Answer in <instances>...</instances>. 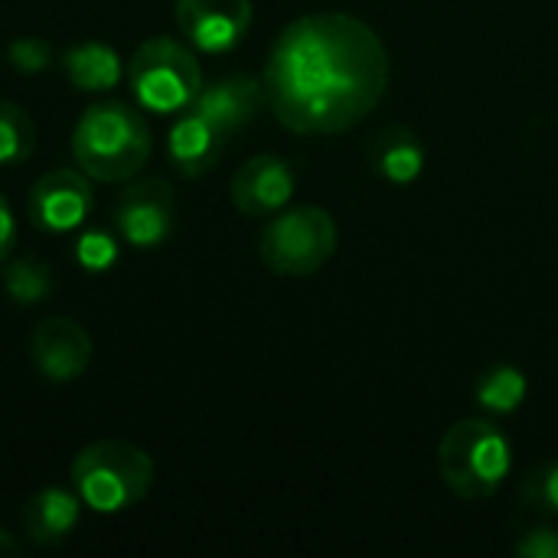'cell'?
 <instances>
[{
  "instance_id": "4fadbf2b",
  "label": "cell",
  "mask_w": 558,
  "mask_h": 558,
  "mask_svg": "<svg viewBox=\"0 0 558 558\" xmlns=\"http://www.w3.org/2000/svg\"><path fill=\"white\" fill-rule=\"evenodd\" d=\"M226 131H219L209 118H203L196 108H186L173 128H170V141H167V150H170V160L173 167L183 173V177H203L209 173L219 160H222V150H226Z\"/></svg>"
},
{
  "instance_id": "ac0fdd59",
  "label": "cell",
  "mask_w": 558,
  "mask_h": 558,
  "mask_svg": "<svg viewBox=\"0 0 558 558\" xmlns=\"http://www.w3.org/2000/svg\"><path fill=\"white\" fill-rule=\"evenodd\" d=\"M526 376L517 369V366H494L487 369L481 379H477V402L487 409V412H497V415H507V412H517L520 402L526 399Z\"/></svg>"
},
{
  "instance_id": "52a82bcc",
  "label": "cell",
  "mask_w": 558,
  "mask_h": 558,
  "mask_svg": "<svg viewBox=\"0 0 558 558\" xmlns=\"http://www.w3.org/2000/svg\"><path fill=\"white\" fill-rule=\"evenodd\" d=\"M177 190L163 177H144L131 183L114 203V229L131 248H157L173 235Z\"/></svg>"
},
{
  "instance_id": "7a4b0ae2",
  "label": "cell",
  "mask_w": 558,
  "mask_h": 558,
  "mask_svg": "<svg viewBox=\"0 0 558 558\" xmlns=\"http://www.w3.org/2000/svg\"><path fill=\"white\" fill-rule=\"evenodd\" d=\"M154 150L147 118L124 101H98L85 108L72 131V154L82 173L98 183H128Z\"/></svg>"
},
{
  "instance_id": "e0dca14e",
  "label": "cell",
  "mask_w": 558,
  "mask_h": 558,
  "mask_svg": "<svg viewBox=\"0 0 558 558\" xmlns=\"http://www.w3.org/2000/svg\"><path fill=\"white\" fill-rule=\"evenodd\" d=\"M56 288V278H52V268L33 255H23L16 262L7 265L3 271V291L13 304H23V307H33L39 301H46Z\"/></svg>"
},
{
  "instance_id": "7c38bea8",
  "label": "cell",
  "mask_w": 558,
  "mask_h": 558,
  "mask_svg": "<svg viewBox=\"0 0 558 558\" xmlns=\"http://www.w3.org/2000/svg\"><path fill=\"white\" fill-rule=\"evenodd\" d=\"M265 82L252 78V75H226L213 85H203V92L196 95V101L190 108H196L203 118H209L219 131L235 134L245 124L255 121V114L265 105Z\"/></svg>"
},
{
  "instance_id": "9c48e42d",
  "label": "cell",
  "mask_w": 558,
  "mask_h": 558,
  "mask_svg": "<svg viewBox=\"0 0 558 558\" xmlns=\"http://www.w3.org/2000/svg\"><path fill=\"white\" fill-rule=\"evenodd\" d=\"M180 33L203 52L235 49L252 26V0H177Z\"/></svg>"
},
{
  "instance_id": "603a6c76",
  "label": "cell",
  "mask_w": 558,
  "mask_h": 558,
  "mask_svg": "<svg viewBox=\"0 0 558 558\" xmlns=\"http://www.w3.org/2000/svg\"><path fill=\"white\" fill-rule=\"evenodd\" d=\"M517 556L523 558H558V530L553 526H539L530 530L520 543H517Z\"/></svg>"
},
{
  "instance_id": "5b68a950",
  "label": "cell",
  "mask_w": 558,
  "mask_h": 558,
  "mask_svg": "<svg viewBox=\"0 0 558 558\" xmlns=\"http://www.w3.org/2000/svg\"><path fill=\"white\" fill-rule=\"evenodd\" d=\"M128 85L150 114H180L203 92V69L190 46L170 36L144 39L128 62Z\"/></svg>"
},
{
  "instance_id": "3957f363",
  "label": "cell",
  "mask_w": 558,
  "mask_h": 558,
  "mask_svg": "<svg viewBox=\"0 0 558 558\" xmlns=\"http://www.w3.org/2000/svg\"><path fill=\"white\" fill-rule=\"evenodd\" d=\"M69 477L82 507H88L92 513L114 517L137 507L150 494L157 468L144 448L108 438L85 445L72 458Z\"/></svg>"
},
{
  "instance_id": "2e32d148",
  "label": "cell",
  "mask_w": 558,
  "mask_h": 558,
  "mask_svg": "<svg viewBox=\"0 0 558 558\" xmlns=\"http://www.w3.org/2000/svg\"><path fill=\"white\" fill-rule=\"evenodd\" d=\"M62 69L65 78L78 88V92H111L121 85V78L128 75L121 56L108 46V43H78L62 56Z\"/></svg>"
},
{
  "instance_id": "d6986e66",
  "label": "cell",
  "mask_w": 558,
  "mask_h": 558,
  "mask_svg": "<svg viewBox=\"0 0 558 558\" xmlns=\"http://www.w3.org/2000/svg\"><path fill=\"white\" fill-rule=\"evenodd\" d=\"M36 150V124L26 108L0 98V167H16Z\"/></svg>"
},
{
  "instance_id": "9a60e30c",
  "label": "cell",
  "mask_w": 558,
  "mask_h": 558,
  "mask_svg": "<svg viewBox=\"0 0 558 558\" xmlns=\"http://www.w3.org/2000/svg\"><path fill=\"white\" fill-rule=\"evenodd\" d=\"M369 167L389 183H412L425 170V144L405 124H389L369 141Z\"/></svg>"
},
{
  "instance_id": "ffe728a7",
  "label": "cell",
  "mask_w": 558,
  "mask_h": 558,
  "mask_svg": "<svg viewBox=\"0 0 558 558\" xmlns=\"http://www.w3.org/2000/svg\"><path fill=\"white\" fill-rule=\"evenodd\" d=\"M520 504L533 513L558 517V461L533 468L520 487Z\"/></svg>"
},
{
  "instance_id": "5bb4252c",
  "label": "cell",
  "mask_w": 558,
  "mask_h": 558,
  "mask_svg": "<svg viewBox=\"0 0 558 558\" xmlns=\"http://www.w3.org/2000/svg\"><path fill=\"white\" fill-rule=\"evenodd\" d=\"M78 517L82 500L65 487H43L20 507V526L33 546H59L78 526Z\"/></svg>"
},
{
  "instance_id": "8992f818",
  "label": "cell",
  "mask_w": 558,
  "mask_h": 558,
  "mask_svg": "<svg viewBox=\"0 0 558 558\" xmlns=\"http://www.w3.org/2000/svg\"><path fill=\"white\" fill-rule=\"evenodd\" d=\"M337 252V222L320 206H298L275 213L262 229L258 255L271 275L281 278H311Z\"/></svg>"
},
{
  "instance_id": "30bf717a",
  "label": "cell",
  "mask_w": 558,
  "mask_h": 558,
  "mask_svg": "<svg viewBox=\"0 0 558 558\" xmlns=\"http://www.w3.org/2000/svg\"><path fill=\"white\" fill-rule=\"evenodd\" d=\"M29 356L43 379L75 383L92 363V337L72 317H49L33 327Z\"/></svg>"
},
{
  "instance_id": "6da1fadb",
  "label": "cell",
  "mask_w": 558,
  "mask_h": 558,
  "mask_svg": "<svg viewBox=\"0 0 558 558\" xmlns=\"http://www.w3.org/2000/svg\"><path fill=\"white\" fill-rule=\"evenodd\" d=\"M265 98L294 134H343L389 88V52L376 29L327 10L288 23L265 62Z\"/></svg>"
},
{
  "instance_id": "44dd1931",
  "label": "cell",
  "mask_w": 558,
  "mask_h": 558,
  "mask_svg": "<svg viewBox=\"0 0 558 558\" xmlns=\"http://www.w3.org/2000/svg\"><path fill=\"white\" fill-rule=\"evenodd\" d=\"M75 262L88 275H101L118 262V242L101 229H85L75 242Z\"/></svg>"
},
{
  "instance_id": "cb8c5ba5",
  "label": "cell",
  "mask_w": 558,
  "mask_h": 558,
  "mask_svg": "<svg viewBox=\"0 0 558 558\" xmlns=\"http://www.w3.org/2000/svg\"><path fill=\"white\" fill-rule=\"evenodd\" d=\"M16 245V216L7 203V196L0 193V262L13 252Z\"/></svg>"
},
{
  "instance_id": "277c9868",
  "label": "cell",
  "mask_w": 558,
  "mask_h": 558,
  "mask_svg": "<svg viewBox=\"0 0 558 558\" xmlns=\"http://www.w3.org/2000/svg\"><path fill=\"white\" fill-rule=\"evenodd\" d=\"M438 471L461 500H487L510 474V441L487 418H464L451 425L438 445Z\"/></svg>"
},
{
  "instance_id": "8fae6325",
  "label": "cell",
  "mask_w": 558,
  "mask_h": 558,
  "mask_svg": "<svg viewBox=\"0 0 558 558\" xmlns=\"http://www.w3.org/2000/svg\"><path fill=\"white\" fill-rule=\"evenodd\" d=\"M294 183L298 180H294V170L288 160H281L275 154H258L232 173L229 193L242 216L265 219V216L281 213L291 203Z\"/></svg>"
},
{
  "instance_id": "7402d4cb",
  "label": "cell",
  "mask_w": 558,
  "mask_h": 558,
  "mask_svg": "<svg viewBox=\"0 0 558 558\" xmlns=\"http://www.w3.org/2000/svg\"><path fill=\"white\" fill-rule=\"evenodd\" d=\"M56 52L52 46L43 39V36H16L10 46H7V62L23 72V75H39L52 65Z\"/></svg>"
},
{
  "instance_id": "d4e9b609",
  "label": "cell",
  "mask_w": 558,
  "mask_h": 558,
  "mask_svg": "<svg viewBox=\"0 0 558 558\" xmlns=\"http://www.w3.org/2000/svg\"><path fill=\"white\" fill-rule=\"evenodd\" d=\"M23 553V546L7 533V530H0V558L3 556H20Z\"/></svg>"
},
{
  "instance_id": "ba28073f",
  "label": "cell",
  "mask_w": 558,
  "mask_h": 558,
  "mask_svg": "<svg viewBox=\"0 0 558 558\" xmlns=\"http://www.w3.org/2000/svg\"><path fill=\"white\" fill-rule=\"evenodd\" d=\"M95 209V190H92V177L72 167H59L43 173L29 196H26V216L36 229L62 235V232H75L88 222Z\"/></svg>"
}]
</instances>
